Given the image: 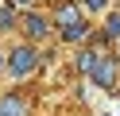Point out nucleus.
<instances>
[{
    "mask_svg": "<svg viewBox=\"0 0 120 116\" xmlns=\"http://www.w3.org/2000/svg\"><path fill=\"white\" fill-rule=\"evenodd\" d=\"M27 31H31V35H43V31H47V23H43L39 15H27Z\"/></svg>",
    "mask_w": 120,
    "mask_h": 116,
    "instance_id": "obj_6",
    "label": "nucleus"
},
{
    "mask_svg": "<svg viewBox=\"0 0 120 116\" xmlns=\"http://www.w3.org/2000/svg\"><path fill=\"white\" fill-rule=\"evenodd\" d=\"M85 8H105V0H85Z\"/></svg>",
    "mask_w": 120,
    "mask_h": 116,
    "instance_id": "obj_9",
    "label": "nucleus"
},
{
    "mask_svg": "<svg viewBox=\"0 0 120 116\" xmlns=\"http://www.w3.org/2000/svg\"><path fill=\"white\" fill-rule=\"evenodd\" d=\"M58 23H62V27L81 23V19H78V8H74V4H62V8H58Z\"/></svg>",
    "mask_w": 120,
    "mask_h": 116,
    "instance_id": "obj_4",
    "label": "nucleus"
},
{
    "mask_svg": "<svg viewBox=\"0 0 120 116\" xmlns=\"http://www.w3.org/2000/svg\"><path fill=\"white\" fill-rule=\"evenodd\" d=\"M12 23V12H0V27H8Z\"/></svg>",
    "mask_w": 120,
    "mask_h": 116,
    "instance_id": "obj_8",
    "label": "nucleus"
},
{
    "mask_svg": "<svg viewBox=\"0 0 120 116\" xmlns=\"http://www.w3.org/2000/svg\"><path fill=\"white\" fill-rule=\"evenodd\" d=\"M62 39H70V43L85 39V23H74V27H62Z\"/></svg>",
    "mask_w": 120,
    "mask_h": 116,
    "instance_id": "obj_5",
    "label": "nucleus"
},
{
    "mask_svg": "<svg viewBox=\"0 0 120 116\" xmlns=\"http://www.w3.org/2000/svg\"><path fill=\"white\" fill-rule=\"evenodd\" d=\"M8 70H12L16 77L31 74V70H35V50H31V46H19V50H12V58H8Z\"/></svg>",
    "mask_w": 120,
    "mask_h": 116,
    "instance_id": "obj_1",
    "label": "nucleus"
},
{
    "mask_svg": "<svg viewBox=\"0 0 120 116\" xmlns=\"http://www.w3.org/2000/svg\"><path fill=\"white\" fill-rule=\"evenodd\" d=\"M89 74H93V81H97V85H105V89H109L112 77H116V66H112V62H97Z\"/></svg>",
    "mask_w": 120,
    "mask_h": 116,
    "instance_id": "obj_2",
    "label": "nucleus"
},
{
    "mask_svg": "<svg viewBox=\"0 0 120 116\" xmlns=\"http://www.w3.org/2000/svg\"><path fill=\"white\" fill-rule=\"evenodd\" d=\"M109 31H112V35H120V15H112V19H109Z\"/></svg>",
    "mask_w": 120,
    "mask_h": 116,
    "instance_id": "obj_7",
    "label": "nucleus"
},
{
    "mask_svg": "<svg viewBox=\"0 0 120 116\" xmlns=\"http://www.w3.org/2000/svg\"><path fill=\"white\" fill-rule=\"evenodd\" d=\"M0 116H23V101H19V97H4Z\"/></svg>",
    "mask_w": 120,
    "mask_h": 116,
    "instance_id": "obj_3",
    "label": "nucleus"
}]
</instances>
